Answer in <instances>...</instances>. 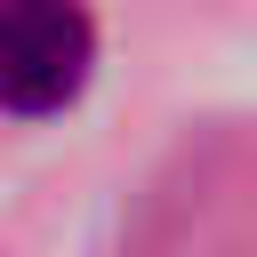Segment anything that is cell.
Listing matches in <instances>:
<instances>
[{"mask_svg": "<svg viewBox=\"0 0 257 257\" xmlns=\"http://www.w3.org/2000/svg\"><path fill=\"white\" fill-rule=\"evenodd\" d=\"M96 64V24L80 0H0V112L40 120L80 96Z\"/></svg>", "mask_w": 257, "mask_h": 257, "instance_id": "6da1fadb", "label": "cell"}]
</instances>
